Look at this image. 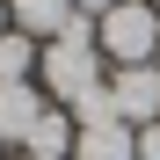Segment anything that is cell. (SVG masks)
Masks as SVG:
<instances>
[{"instance_id":"1","label":"cell","mask_w":160,"mask_h":160,"mask_svg":"<svg viewBox=\"0 0 160 160\" xmlns=\"http://www.w3.org/2000/svg\"><path fill=\"white\" fill-rule=\"evenodd\" d=\"M102 51L124 66H153L160 58V15H153V0H124V8L102 15Z\"/></svg>"},{"instance_id":"2","label":"cell","mask_w":160,"mask_h":160,"mask_svg":"<svg viewBox=\"0 0 160 160\" xmlns=\"http://www.w3.org/2000/svg\"><path fill=\"white\" fill-rule=\"evenodd\" d=\"M44 80H51V95H58V102L95 95V88H102V58H95V44H73V37H58V44L44 51Z\"/></svg>"},{"instance_id":"3","label":"cell","mask_w":160,"mask_h":160,"mask_svg":"<svg viewBox=\"0 0 160 160\" xmlns=\"http://www.w3.org/2000/svg\"><path fill=\"white\" fill-rule=\"evenodd\" d=\"M109 102H117V124H160V73L153 66H124L109 80Z\"/></svg>"},{"instance_id":"4","label":"cell","mask_w":160,"mask_h":160,"mask_svg":"<svg viewBox=\"0 0 160 160\" xmlns=\"http://www.w3.org/2000/svg\"><path fill=\"white\" fill-rule=\"evenodd\" d=\"M37 117H44V102H37L29 80H0V138H22V146H29Z\"/></svg>"},{"instance_id":"5","label":"cell","mask_w":160,"mask_h":160,"mask_svg":"<svg viewBox=\"0 0 160 160\" xmlns=\"http://www.w3.org/2000/svg\"><path fill=\"white\" fill-rule=\"evenodd\" d=\"M8 15H15L22 37H29V29H37V37H66V22H73L80 8H73V0H8Z\"/></svg>"},{"instance_id":"6","label":"cell","mask_w":160,"mask_h":160,"mask_svg":"<svg viewBox=\"0 0 160 160\" xmlns=\"http://www.w3.org/2000/svg\"><path fill=\"white\" fill-rule=\"evenodd\" d=\"M80 160H138V131L131 124H95V131H80L73 138Z\"/></svg>"},{"instance_id":"7","label":"cell","mask_w":160,"mask_h":160,"mask_svg":"<svg viewBox=\"0 0 160 160\" xmlns=\"http://www.w3.org/2000/svg\"><path fill=\"white\" fill-rule=\"evenodd\" d=\"M66 146H73V117L44 109V117H37V131H29V160H58Z\"/></svg>"},{"instance_id":"8","label":"cell","mask_w":160,"mask_h":160,"mask_svg":"<svg viewBox=\"0 0 160 160\" xmlns=\"http://www.w3.org/2000/svg\"><path fill=\"white\" fill-rule=\"evenodd\" d=\"M29 66H37V51H29V37H22V29H15V37H0V80H22Z\"/></svg>"},{"instance_id":"9","label":"cell","mask_w":160,"mask_h":160,"mask_svg":"<svg viewBox=\"0 0 160 160\" xmlns=\"http://www.w3.org/2000/svg\"><path fill=\"white\" fill-rule=\"evenodd\" d=\"M138 160H160V124H146V131H138Z\"/></svg>"},{"instance_id":"10","label":"cell","mask_w":160,"mask_h":160,"mask_svg":"<svg viewBox=\"0 0 160 160\" xmlns=\"http://www.w3.org/2000/svg\"><path fill=\"white\" fill-rule=\"evenodd\" d=\"M80 15H109V8H124V0H73Z\"/></svg>"},{"instance_id":"11","label":"cell","mask_w":160,"mask_h":160,"mask_svg":"<svg viewBox=\"0 0 160 160\" xmlns=\"http://www.w3.org/2000/svg\"><path fill=\"white\" fill-rule=\"evenodd\" d=\"M0 37H8V0H0Z\"/></svg>"},{"instance_id":"12","label":"cell","mask_w":160,"mask_h":160,"mask_svg":"<svg viewBox=\"0 0 160 160\" xmlns=\"http://www.w3.org/2000/svg\"><path fill=\"white\" fill-rule=\"evenodd\" d=\"M153 73H160V58H153Z\"/></svg>"}]
</instances>
